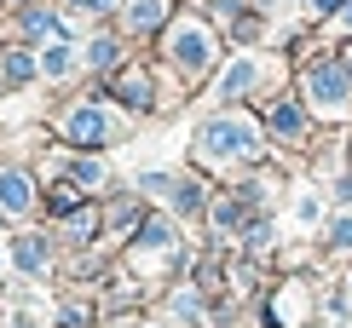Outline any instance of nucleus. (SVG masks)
Segmentation results:
<instances>
[{
    "mask_svg": "<svg viewBox=\"0 0 352 328\" xmlns=\"http://www.w3.org/2000/svg\"><path fill=\"white\" fill-rule=\"evenodd\" d=\"M306 6H312V12H318V18H329V12H341V6H346V0H306Z\"/></svg>",
    "mask_w": 352,
    "mask_h": 328,
    "instance_id": "nucleus-20",
    "label": "nucleus"
},
{
    "mask_svg": "<svg viewBox=\"0 0 352 328\" xmlns=\"http://www.w3.org/2000/svg\"><path fill=\"white\" fill-rule=\"evenodd\" d=\"M64 139H76V144H104L110 139V115H104V104H76V110L64 115Z\"/></svg>",
    "mask_w": 352,
    "mask_h": 328,
    "instance_id": "nucleus-4",
    "label": "nucleus"
},
{
    "mask_svg": "<svg viewBox=\"0 0 352 328\" xmlns=\"http://www.w3.org/2000/svg\"><path fill=\"white\" fill-rule=\"evenodd\" d=\"M168 58H173V69L185 75V86H197L214 69V35L197 18H179V23L168 29Z\"/></svg>",
    "mask_w": 352,
    "mask_h": 328,
    "instance_id": "nucleus-3",
    "label": "nucleus"
},
{
    "mask_svg": "<svg viewBox=\"0 0 352 328\" xmlns=\"http://www.w3.org/2000/svg\"><path fill=\"white\" fill-rule=\"evenodd\" d=\"M64 236H69V242H87V236H98V213H93V207H76V213L64 219Z\"/></svg>",
    "mask_w": 352,
    "mask_h": 328,
    "instance_id": "nucleus-12",
    "label": "nucleus"
},
{
    "mask_svg": "<svg viewBox=\"0 0 352 328\" xmlns=\"http://www.w3.org/2000/svg\"><path fill=\"white\" fill-rule=\"evenodd\" d=\"M266 121H272V132H277V139H300V132H306L300 110H295L289 98H277V104H272V115H266Z\"/></svg>",
    "mask_w": 352,
    "mask_h": 328,
    "instance_id": "nucleus-10",
    "label": "nucleus"
},
{
    "mask_svg": "<svg viewBox=\"0 0 352 328\" xmlns=\"http://www.w3.org/2000/svg\"><path fill=\"white\" fill-rule=\"evenodd\" d=\"M197 150H202V161H214V167H254V161L266 156V144H260V127L248 121V115H214V121L197 132Z\"/></svg>",
    "mask_w": 352,
    "mask_h": 328,
    "instance_id": "nucleus-1",
    "label": "nucleus"
},
{
    "mask_svg": "<svg viewBox=\"0 0 352 328\" xmlns=\"http://www.w3.org/2000/svg\"><path fill=\"white\" fill-rule=\"evenodd\" d=\"M76 6H87V12H104V6H110V0H76Z\"/></svg>",
    "mask_w": 352,
    "mask_h": 328,
    "instance_id": "nucleus-21",
    "label": "nucleus"
},
{
    "mask_svg": "<svg viewBox=\"0 0 352 328\" xmlns=\"http://www.w3.org/2000/svg\"><path fill=\"white\" fill-rule=\"evenodd\" d=\"M168 23V0H133L127 6V29L133 35H151V29H162Z\"/></svg>",
    "mask_w": 352,
    "mask_h": 328,
    "instance_id": "nucleus-8",
    "label": "nucleus"
},
{
    "mask_svg": "<svg viewBox=\"0 0 352 328\" xmlns=\"http://www.w3.org/2000/svg\"><path fill=\"white\" fill-rule=\"evenodd\" d=\"M341 23H346V29H352V0H346V6H341Z\"/></svg>",
    "mask_w": 352,
    "mask_h": 328,
    "instance_id": "nucleus-22",
    "label": "nucleus"
},
{
    "mask_svg": "<svg viewBox=\"0 0 352 328\" xmlns=\"http://www.w3.org/2000/svg\"><path fill=\"white\" fill-rule=\"evenodd\" d=\"M254 81H260V64H254V58H237V64L226 69V81H219V98L237 104V98H248V86H254Z\"/></svg>",
    "mask_w": 352,
    "mask_h": 328,
    "instance_id": "nucleus-7",
    "label": "nucleus"
},
{
    "mask_svg": "<svg viewBox=\"0 0 352 328\" xmlns=\"http://www.w3.org/2000/svg\"><path fill=\"white\" fill-rule=\"evenodd\" d=\"M35 207V185H29L23 167H0V213L6 219H23Z\"/></svg>",
    "mask_w": 352,
    "mask_h": 328,
    "instance_id": "nucleus-5",
    "label": "nucleus"
},
{
    "mask_svg": "<svg viewBox=\"0 0 352 328\" xmlns=\"http://www.w3.org/2000/svg\"><path fill=\"white\" fill-rule=\"evenodd\" d=\"M0 75H6L12 86H23L29 75H35V58H29V52H6V64H0Z\"/></svg>",
    "mask_w": 352,
    "mask_h": 328,
    "instance_id": "nucleus-15",
    "label": "nucleus"
},
{
    "mask_svg": "<svg viewBox=\"0 0 352 328\" xmlns=\"http://www.w3.org/2000/svg\"><path fill=\"white\" fill-rule=\"evenodd\" d=\"M0 219H6V213H0Z\"/></svg>",
    "mask_w": 352,
    "mask_h": 328,
    "instance_id": "nucleus-24",
    "label": "nucleus"
},
{
    "mask_svg": "<svg viewBox=\"0 0 352 328\" xmlns=\"http://www.w3.org/2000/svg\"><path fill=\"white\" fill-rule=\"evenodd\" d=\"M12 259H18V271L41 277L47 271V242H41V236H18V242H12Z\"/></svg>",
    "mask_w": 352,
    "mask_h": 328,
    "instance_id": "nucleus-9",
    "label": "nucleus"
},
{
    "mask_svg": "<svg viewBox=\"0 0 352 328\" xmlns=\"http://www.w3.org/2000/svg\"><path fill=\"white\" fill-rule=\"evenodd\" d=\"M23 35H64V23H58L47 6H29L23 12Z\"/></svg>",
    "mask_w": 352,
    "mask_h": 328,
    "instance_id": "nucleus-13",
    "label": "nucleus"
},
{
    "mask_svg": "<svg viewBox=\"0 0 352 328\" xmlns=\"http://www.w3.org/2000/svg\"><path fill=\"white\" fill-rule=\"evenodd\" d=\"M47 75H69V47H52L47 52Z\"/></svg>",
    "mask_w": 352,
    "mask_h": 328,
    "instance_id": "nucleus-19",
    "label": "nucleus"
},
{
    "mask_svg": "<svg viewBox=\"0 0 352 328\" xmlns=\"http://www.w3.org/2000/svg\"><path fill=\"white\" fill-rule=\"evenodd\" d=\"M116 52H122V47H116L110 35H98V40H93V52H87V64H93V69H116Z\"/></svg>",
    "mask_w": 352,
    "mask_h": 328,
    "instance_id": "nucleus-17",
    "label": "nucleus"
},
{
    "mask_svg": "<svg viewBox=\"0 0 352 328\" xmlns=\"http://www.w3.org/2000/svg\"><path fill=\"white\" fill-rule=\"evenodd\" d=\"M329 253H352V213H335L329 219V242H324Z\"/></svg>",
    "mask_w": 352,
    "mask_h": 328,
    "instance_id": "nucleus-14",
    "label": "nucleus"
},
{
    "mask_svg": "<svg viewBox=\"0 0 352 328\" xmlns=\"http://www.w3.org/2000/svg\"><path fill=\"white\" fill-rule=\"evenodd\" d=\"M76 185H104V161H76Z\"/></svg>",
    "mask_w": 352,
    "mask_h": 328,
    "instance_id": "nucleus-18",
    "label": "nucleus"
},
{
    "mask_svg": "<svg viewBox=\"0 0 352 328\" xmlns=\"http://www.w3.org/2000/svg\"><path fill=\"white\" fill-rule=\"evenodd\" d=\"M87 185H52L47 190V213H58V219H69L76 207H87V196H81Z\"/></svg>",
    "mask_w": 352,
    "mask_h": 328,
    "instance_id": "nucleus-11",
    "label": "nucleus"
},
{
    "mask_svg": "<svg viewBox=\"0 0 352 328\" xmlns=\"http://www.w3.org/2000/svg\"><path fill=\"white\" fill-rule=\"evenodd\" d=\"M110 98H122L127 110H139V115H144V110H151V98H156V93H151V75H144V69H116Z\"/></svg>",
    "mask_w": 352,
    "mask_h": 328,
    "instance_id": "nucleus-6",
    "label": "nucleus"
},
{
    "mask_svg": "<svg viewBox=\"0 0 352 328\" xmlns=\"http://www.w3.org/2000/svg\"><path fill=\"white\" fill-rule=\"evenodd\" d=\"M306 98H312L324 115H346L352 110V69H346V58L318 52L312 64H306Z\"/></svg>",
    "mask_w": 352,
    "mask_h": 328,
    "instance_id": "nucleus-2",
    "label": "nucleus"
},
{
    "mask_svg": "<svg viewBox=\"0 0 352 328\" xmlns=\"http://www.w3.org/2000/svg\"><path fill=\"white\" fill-rule=\"evenodd\" d=\"M346 69H352V52H346Z\"/></svg>",
    "mask_w": 352,
    "mask_h": 328,
    "instance_id": "nucleus-23",
    "label": "nucleus"
},
{
    "mask_svg": "<svg viewBox=\"0 0 352 328\" xmlns=\"http://www.w3.org/2000/svg\"><path fill=\"white\" fill-rule=\"evenodd\" d=\"M173 207H179V213H202V185L179 178V185H173Z\"/></svg>",
    "mask_w": 352,
    "mask_h": 328,
    "instance_id": "nucleus-16",
    "label": "nucleus"
}]
</instances>
